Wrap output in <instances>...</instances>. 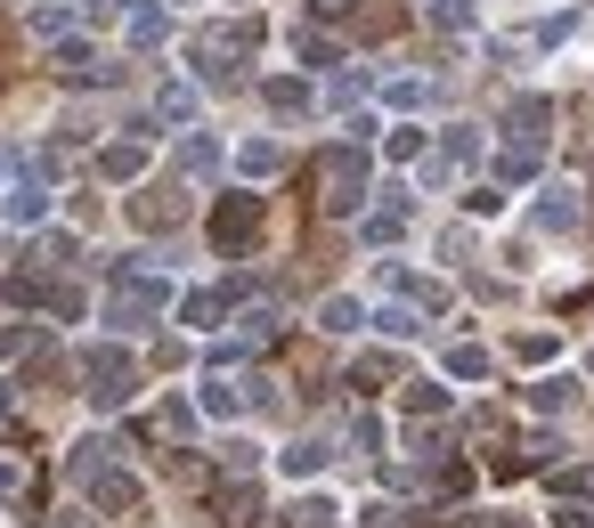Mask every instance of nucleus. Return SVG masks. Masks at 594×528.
<instances>
[{"instance_id":"f257e3e1","label":"nucleus","mask_w":594,"mask_h":528,"mask_svg":"<svg viewBox=\"0 0 594 528\" xmlns=\"http://www.w3.org/2000/svg\"><path fill=\"white\" fill-rule=\"evenodd\" d=\"M81 383H90V391H81V398H90V407H131V391H139V358L131 350H122V342H98L90 358H81Z\"/></svg>"},{"instance_id":"f03ea898","label":"nucleus","mask_w":594,"mask_h":528,"mask_svg":"<svg viewBox=\"0 0 594 528\" xmlns=\"http://www.w3.org/2000/svg\"><path fill=\"white\" fill-rule=\"evenodd\" d=\"M172 285L163 277H139V268H114V301H107V326H155Z\"/></svg>"},{"instance_id":"7ed1b4c3","label":"nucleus","mask_w":594,"mask_h":528,"mask_svg":"<svg viewBox=\"0 0 594 528\" xmlns=\"http://www.w3.org/2000/svg\"><path fill=\"white\" fill-rule=\"evenodd\" d=\"M359 204H366V155H359V139H351V146L326 155V211H359Z\"/></svg>"},{"instance_id":"20e7f679","label":"nucleus","mask_w":594,"mask_h":528,"mask_svg":"<svg viewBox=\"0 0 594 528\" xmlns=\"http://www.w3.org/2000/svg\"><path fill=\"white\" fill-rule=\"evenodd\" d=\"M261 220H270V204L261 196H220V211H212V244L220 252H244L261 237Z\"/></svg>"},{"instance_id":"39448f33","label":"nucleus","mask_w":594,"mask_h":528,"mask_svg":"<svg viewBox=\"0 0 594 528\" xmlns=\"http://www.w3.org/2000/svg\"><path fill=\"white\" fill-rule=\"evenodd\" d=\"M81 488H90L98 513H131V504H139V480H131V472H114V463H98V472L81 480Z\"/></svg>"},{"instance_id":"423d86ee","label":"nucleus","mask_w":594,"mask_h":528,"mask_svg":"<svg viewBox=\"0 0 594 528\" xmlns=\"http://www.w3.org/2000/svg\"><path fill=\"white\" fill-rule=\"evenodd\" d=\"M131 220L139 228H179V220H188V196H179V187H147V196L131 204Z\"/></svg>"},{"instance_id":"0eeeda50","label":"nucleus","mask_w":594,"mask_h":528,"mask_svg":"<svg viewBox=\"0 0 594 528\" xmlns=\"http://www.w3.org/2000/svg\"><path fill=\"white\" fill-rule=\"evenodd\" d=\"M546 122H554V98H514L505 131H514V146H546Z\"/></svg>"},{"instance_id":"6e6552de","label":"nucleus","mask_w":594,"mask_h":528,"mask_svg":"<svg viewBox=\"0 0 594 528\" xmlns=\"http://www.w3.org/2000/svg\"><path fill=\"white\" fill-rule=\"evenodd\" d=\"M139 172H147V139H114L98 155V179H139Z\"/></svg>"},{"instance_id":"1a4fd4ad","label":"nucleus","mask_w":594,"mask_h":528,"mask_svg":"<svg viewBox=\"0 0 594 528\" xmlns=\"http://www.w3.org/2000/svg\"><path fill=\"white\" fill-rule=\"evenodd\" d=\"M147 431H155V439H188V431H196V407H188V398H163Z\"/></svg>"},{"instance_id":"9d476101","label":"nucleus","mask_w":594,"mask_h":528,"mask_svg":"<svg viewBox=\"0 0 594 528\" xmlns=\"http://www.w3.org/2000/svg\"><path fill=\"white\" fill-rule=\"evenodd\" d=\"M41 211H50V187H41V179H25V187H9V220H16V228H33Z\"/></svg>"},{"instance_id":"9b49d317","label":"nucleus","mask_w":594,"mask_h":528,"mask_svg":"<svg viewBox=\"0 0 594 528\" xmlns=\"http://www.w3.org/2000/svg\"><path fill=\"white\" fill-rule=\"evenodd\" d=\"M538 228H579V196H570V187H546L538 196Z\"/></svg>"},{"instance_id":"f8f14e48","label":"nucleus","mask_w":594,"mask_h":528,"mask_svg":"<svg viewBox=\"0 0 594 528\" xmlns=\"http://www.w3.org/2000/svg\"><path fill=\"white\" fill-rule=\"evenodd\" d=\"M383 285H392V293H407V301H424V309H448V293H440L432 277H407V268H383Z\"/></svg>"},{"instance_id":"ddd939ff","label":"nucleus","mask_w":594,"mask_h":528,"mask_svg":"<svg viewBox=\"0 0 594 528\" xmlns=\"http://www.w3.org/2000/svg\"><path fill=\"white\" fill-rule=\"evenodd\" d=\"M155 114H163V122H196V90H188V81H163V90H155Z\"/></svg>"},{"instance_id":"4468645a","label":"nucleus","mask_w":594,"mask_h":528,"mask_svg":"<svg viewBox=\"0 0 594 528\" xmlns=\"http://www.w3.org/2000/svg\"><path fill=\"white\" fill-rule=\"evenodd\" d=\"M220 309H229V293H188V301H179V317H188L196 333H212V326H220Z\"/></svg>"},{"instance_id":"2eb2a0df","label":"nucleus","mask_w":594,"mask_h":528,"mask_svg":"<svg viewBox=\"0 0 594 528\" xmlns=\"http://www.w3.org/2000/svg\"><path fill=\"white\" fill-rule=\"evenodd\" d=\"M253 513H261V496L244 488V480H237V488H220V520H229V528H253Z\"/></svg>"},{"instance_id":"dca6fc26","label":"nucleus","mask_w":594,"mask_h":528,"mask_svg":"<svg viewBox=\"0 0 594 528\" xmlns=\"http://www.w3.org/2000/svg\"><path fill=\"white\" fill-rule=\"evenodd\" d=\"M399 228H407V204H399V196L383 204V211H366V244H392Z\"/></svg>"},{"instance_id":"f3484780","label":"nucleus","mask_w":594,"mask_h":528,"mask_svg":"<svg viewBox=\"0 0 594 528\" xmlns=\"http://www.w3.org/2000/svg\"><path fill=\"white\" fill-rule=\"evenodd\" d=\"M326 455H334V448H326V439H294V448H285V472H294V480H310V472H318Z\"/></svg>"},{"instance_id":"a211bd4d","label":"nucleus","mask_w":594,"mask_h":528,"mask_svg":"<svg viewBox=\"0 0 594 528\" xmlns=\"http://www.w3.org/2000/svg\"><path fill=\"white\" fill-rule=\"evenodd\" d=\"M448 374H457V383H481V374H488V350H481V342H457V350H448Z\"/></svg>"},{"instance_id":"6ab92c4d","label":"nucleus","mask_w":594,"mask_h":528,"mask_svg":"<svg viewBox=\"0 0 594 528\" xmlns=\"http://www.w3.org/2000/svg\"><path fill=\"white\" fill-rule=\"evenodd\" d=\"M399 407H407V415H448V391H440V383H407Z\"/></svg>"},{"instance_id":"aec40b11","label":"nucleus","mask_w":594,"mask_h":528,"mask_svg":"<svg viewBox=\"0 0 594 528\" xmlns=\"http://www.w3.org/2000/svg\"><path fill=\"white\" fill-rule=\"evenodd\" d=\"M179 163H188L196 179H212L220 172V139H188V146H179Z\"/></svg>"},{"instance_id":"412c9836","label":"nucleus","mask_w":594,"mask_h":528,"mask_svg":"<svg viewBox=\"0 0 594 528\" xmlns=\"http://www.w3.org/2000/svg\"><path fill=\"white\" fill-rule=\"evenodd\" d=\"M163 33H172V16H163V9H131V41H139V50H155Z\"/></svg>"},{"instance_id":"4be33fe9","label":"nucleus","mask_w":594,"mask_h":528,"mask_svg":"<svg viewBox=\"0 0 594 528\" xmlns=\"http://www.w3.org/2000/svg\"><path fill=\"white\" fill-rule=\"evenodd\" d=\"M326 520H334V504H326V496H301L294 513H285V528H326Z\"/></svg>"},{"instance_id":"5701e85b","label":"nucleus","mask_w":594,"mask_h":528,"mask_svg":"<svg viewBox=\"0 0 594 528\" xmlns=\"http://www.w3.org/2000/svg\"><path fill=\"white\" fill-rule=\"evenodd\" d=\"M237 163H244V172H253V179H270V172H277V139H253V146H244Z\"/></svg>"},{"instance_id":"b1692460","label":"nucleus","mask_w":594,"mask_h":528,"mask_svg":"<svg viewBox=\"0 0 594 528\" xmlns=\"http://www.w3.org/2000/svg\"><path fill=\"white\" fill-rule=\"evenodd\" d=\"M440 155H448V172H464V163H481V139H473V131H448Z\"/></svg>"},{"instance_id":"393cba45","label":"nucleus","mask_w":594,"mask_h":528,"mask_svg":"<svg viewBox=\"0 0 594 528\" xmlns=\"http://www.w3.org/2000/svg\"><path fill=\"white\" fill-rule=\"evenodd\" d=\"M318 326H326V333H359V301H326Z\"/></svg>"},{"instance_id":"a878e982","label":"nucleus","mask_w":594,"mask_h":528,"mask_svg":"<svg viewBox=\"0 0 594 528\" xmlns=\"http://www.w3.org/2000/svg\"><path fill=\"white\" fill-rule=\"evenodd\" d=\"M392 374H399V358H359L351 383H359V391H375V383H392Z\"/></svg>"},{"instance_id":"bb28decb","label":"nucleus","mask_w":594,"mask_h":528,"mask_svg":"<svg viewBox=\"0 0 594 528\" xmlns=\"http://www.w3.org/2000/svg\"><path fill=\"white\" fill-rule=\"evenodd\" d=\"M301 57H310V66H334V57H342V41H326V33L310 25V33H301Z\"/></svg>"},{"instance_id":"cd10ccee","label":"nucleus","mask_w":594,"mask_h":528,"mask_svg":"<svg viewBox=\"0 0 594 528\" xmlns=\"http://www.w3.org/2000/svg\"><path fill=\"white\" fill-rule=\"evenodd\" d=\"M383 155H392V163H416V155H424V131H392V139H383Z\"/></svg>"},{"instance_id":"c85d7f7f","label":"nucleus","mask_w":594,"mask_h":528,"mask_svg":"<svg viewBox=\"0 0 594 528\" xmlns=\"http://www.w3.org/2000/svg\"><path fill=\"white\" fill-rule=\"evenodd\" d=\"M529 172H538V146H514V155L497 163V179H529Z\"/></svg>"},{"instance_id":"c756f323","label":"nucleus","mask_w":594,"mask_h":528,"mask_svg":"<svg viewBox=\"0 0 594 528\" xmlns=\"http://www.w3.org/2000/svg\"><path fill=\"white\" fill-rule=\"evenodd\" d=\"M270 106H285V114H294V106H310V81H270Z\"/></svg>"},{"instance_id":"7c9ffc66","label":"nucleus","mask_w":594,"mask_h":528,"mask_svg":"<svg viewBox=\"0 0 594 528\" xmlns=\"http://www.w3.org/2000/svg\"><path fill=\"white\" fill-rule=\"evenodd\" d=\"M375 326H383V333H392V342H407V333H424V326H416V309H383V317H375Z\"/></svg>"},{"instance_id":"2f4dec72","label":"nucleus","mask_w":594,"mask_h":528,"mask_svg":"<svg viewBox=\"0 0 594 528\" xmlns=\"http://www.w3.org/2000/svg\"><path fill=\"white\" fill-rule=\"evenodd\" d=\"M562 496H594V463H570V472H562Z\"/></svg>"},{"instance_id":"473e14b6","label":"nucleus","mask_w":594,"mask_h":528,"mask_svg":"<svg viewBox=\"0 0 594 528\" xmlns=\"http://www.w3.org/2000/svg\"><path fill=\"white\" fill-rule=\"evenodd\" d=\"M529 398H538V407L554 415V407H570V383H562V374H554V383H538V391H529Z\"/></svg>"},{"instance_id":"72a5a7b5","label":"nucleus","mask_w":594,"mask_h":528,"mask_svg":"<svg viewBox=\"0 0 594 528\" xmlns=\"http://www.w3.org/2000/svg\"><path fill=\"white\" fill-rule=\"evenodd\" d=\"M25 488V472H16V463H0V496H16Z\"/></svg>"},{"instance_id":"f704fd0d","label":"nucleus","mask_w":594,"mask_h":528,"mask_svg":"<svg viewBox=\"0 0 594 528\" xmlns=\"http://www.w3.org/2000/svg\"><path fill=\"white\" fill-rule=\"evenodd\" d=\"M0 415H9V383H0Z\"/></svg>"},{"instance_id":"c9c22d12","label":"nucleus","mask_w":594,"mask_h":528,"mask_svg":"<svg viewBox=\"0 0 594 528\" xmlns=\"http://www.w3.org/2000/svg\"><path fill=\"white\" fill-rule=\"evenodd\" d=\"M505 528H514V520H505Z\"/></svg>"}]
</instances>
